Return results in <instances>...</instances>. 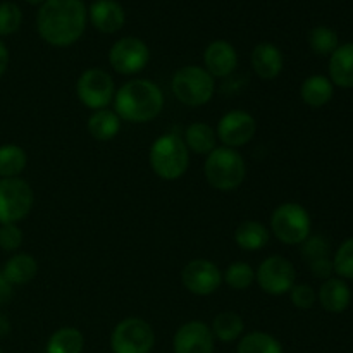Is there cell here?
<instances>
[{
	"mask_svg": "<svg viewBox=\"0 0 353 353\" xmlns=\"http://www.w3.org/2000/svg\"><path fill=\"white\" fill-rule=\"evenodd\" d=\"M88 10L83 0H45L37 16L40 37L54 47H69L85 33Z\"/></svg>",
	"mask_w": 353,
	"mask_h": 353,
	"instance_id": "1",
	"label": "cell"
},
{
	"mask_svg": "<svg viewBox=\"0 0 353 353\" xmlns=\"http://www.w3.org/2000/svg\"><path fill=\"white\" fill-rule=\"evenodd\" d=\"M333 269L341 279H353V238L338 247L333 259Z\"/></svg>",
	"mask_w": 353,
	"mask_h": 353,
	"instance_id": "31",
	"label": "cell"
},
{
	"mask_svg": "<svg viewBox=\"0 0 353 353\" xmlns=\"http://www.w3.org/2000/svg\"><path fill=\"white\" fill-rule=\"evenodd\" d=\"M312 221L303 205L285 202L274 209L271 216V231L281 243L302 245L310 236Z\"/></svg>",
	"mask_w": 353,
	"mask_h": 353,
	"instance_id": "6",
	"label": "cell"
},
{
	"mask_svg": "<svg viewBox=\"0 0 353 353\" xmlns=\"http://www.w3.org/2000/svg\"><path fill=\"white\" fill-rule=\"evenodd\" d=\"M76 93L81 100L83 105L88 109L100 110L107 109L116 95V86H114L112 76L100 68L86 69L76 83Z\"/></svg>",
	"mask_w": 353,
	"mask_h": 353,
	"instance_id": "9",
	"label": "cell"
},
{
	"mask_svg": "<svg viewBox=\"0 0 353 353\" xmlns=\"http://www.w3.org/2000/svg\"><path fill=\"white\" fill-rule=\"evenodd\" d=\"M12 299V285L6 279V276L0 272V307L6 305Z\"/></svg>",
	"mask_w": 353,
	"mask_h": 353,
	"instance_id": "37",
	"label": "cell"
},
{
	"mask_svg": "<svg viewBox=\"0 0 353 353\" xmlns=\"http://www.w3.org/2000/svg\"><path fill=\"white\" fill-rule=\"evenodd\" d=\"M0 353H2V348H0Z\"/></svg>",
	"mask_w": 353,
	"mask_h": 353,
	"instance_id": "41",
	"label": "cell"
},
{
	"mask_svg": "<svg viewBox=\"0 0 353 353\" xmlns=\"http://www.w3.org/2000/svg\"><path fill=\"white\" fill-rule=\"evenodd\" d=\"M164 95L150 79H131L114 95V112L128 123H148L162 112Z\"/></svg>",
	"mask_w": 353,
	"mask_h": 353,
	"instance_id": "2",
	"label": "cell"
},
{
	"mask_svg": "<svg viewBox=\"0 0 353 353\" xmlns=\"http://www.w3.org/2000/svg\"><path fill=\"white\" fill-rule=\"evenodd\" d=\"M203 64L212 78H226L236 69L238 54L230 41L216 40L203 52Z\"/></svg>",
	"mask_w": 353,
	"mask_h": 353,
	"instance_id": "15",
	"label": "cell"
},
{
	"mask_svg": "<svg viewBox=\"0 0 353 353\" xmlns=\"http://www.w3.org/2000/svg\"><path fill=\"white\" fill-rule=\"evenodd\" d=\"M121 130V117L114 110H93L88 117V133L99 141H109L117 137Z\"/></svg>",
	"mask_w": 353,
	"mask_h": 353,
	"instance_id": "23",
	"label": "cell"
},
{
	"mask_svg": "<svg viewBox=\"0 0 353 353\" xmlns=\"http://www.w3.org/2000/svg\"><path fill=\"white\" fill-rule=\"evenodd\" d=\"M269 240H271V233L259 221H243L234 231V241L241 250H262L269 243Z\"/></svg>",
	"mask_w": 353,
	"mask_h": 353,
	"instance_id": "21",
	"label": "cell"
},
{
	"mask_svg": "<svg viewBox=\"0 0 353 353\" xmlns=\"http://www.w3.org/2000/svg\"><path fill=\"white\" fill-rule=\"evenodd\" d=\"M33 190L24 179H0V223L17 224L33 207Z\"/></svg>",
	"mask_w": 353,
	"mask_h": 353,
	"instance_id": "8",
	"label": "cell"
},
{
	"mask_svg": "<svg viewBox=\"0 0 353 353\" xmlns=\"http://www.w3.org/2000/svg\"><path fill=\"white\" fill-rule=\"evenodd\" d=\"M333 93L334 85L331 83L330 78L323 74L309 76L300 86V97L312 109H319V107L326 105L333 99Z\"/></svg>",
	"mask_w": 353,
	"mask_h": 353,
	"instance_id": "20",
	"label": "cell"
},
{
	"mask_svg": "<svg viewBox=\"0 0 353 353\" xmlns=\"http://www.w3.org/2000/svg\"><path fill=\"white\" fill-rule=\"evenodd\" d=\"M236 353H285L278 338L262 331H252L238 340Z\"/></svg>",
	"mask_w": 353,
	"mask_h": 353,
	"instance_id": "27",
	"label": "cell"
},
{
	"mask_svg": "<svg viewBox=\"0 0 353 353\" xmlns=\"http://www.w3.org/2000/svg\"><path fill=\"white\" fill-rule=\"evenodd\" d=\"M210 331L221 343H233L243 336L245 323L236 312H221L214 317Z\"/></svg>",
	"mask_w": 353,
	"mask_h": 353,
	"instance_id": "25",
	"label": "cell"
},
{
	"mask_svg": "<svg viewBox=\"0 0 353 353\" xmlns=\"http://www.w3.org/2000/svg\"><path fill=\"white\" fill-rule=\"evenodd\" d=\"M185 143L193 154L209 155L216 148L217 134L207 123H192L185 131Z\"/></svg>",
	"mask_w": 353,
	"mask_h": 353,
	"instance_id": "24",
	"label": "cell"
},
{
	"mask_svg": "<svg viewBox=\"0 0 353 353\" xmlns=\"http://www.w3.org/2000/svg\"><path fill=\"white\" fill-rule=\"evenodd\" d=\"M90 21L102 33H117L124 26L126 14L116 0H95L88 10Z\"/></svg>",
	"mask_w": 353,
	"mask_h": 353,
	"instance_id": "16",
	"label": "cell"
},
{
	"mask_svg": "<svg viewBox=\"0 0 353 353\" xmlns=\"http://www.w3.org/2000/svg\"><path fill=\"white\" fill-rule=\"evenodd\" d=\"M155 347V333L147 321L128 317L116 324L110 334L112 353H150Z\"/></svg>",
	"mask_w": 353,
	"mask_h": 353,
	"instance_id": "7",
	"label": "cell"
},
{
	"mask_svg": "<svg viewBox=\"0 0 353 353\" xmlns=\"http://www.w3.org/2000/svg\"><path fill=\"white\" fill-rule=\"evenodd\" d=\"M207 183L219 192H233L240 188L247 176V165L238 150L230 147H216L203 164Z\"/></svg>",
	"mask_w": 353,
	"mask_h": 353,
	"instance_id": "3",
	"label": "cell"
},
{
	"mask_svg": "<svg viewBox=\"0 0 353 353\" xmlns=\"http://www.w3.org/2000/svg\"><path fill=\"white\" fill-rule=\"evenodd\" d=\"M216 338L210 326L202 321L185 323L172 338V352L174 353H214Z\"/></svg>",
	"mask_w": 353,
	"mask_h": 353,
	"instance_id": "14",
	"label": "cell"
},
{
	"mask_svg": "<svg viewBox=\"0 0 353 353\" xmlns=\"http://www.w3.org/2000/svg\"><path fill=\"white\" fill-rule=\"evenodd\" d=\"M330 79L340 88H353V43L340 45L330 55Z\"/></svg>",
	"mask_w": 353,
	"mask_h": 353,
	"instance_id": "19",
	"label": "cell"
},
{
	"mask_svg": "<svg viewBox=\"0 0 353 353\" xmlns=\"http://www.w3.org/2000/svg\"><path fill=\"white\" fill-rule=\"evenodd\" d=\"M28 164V155L19 145L0 147V178H17Z\"/></svg>",
	"mask_w": 353,
	"mask_h": 353,
	"instance_id": "28",
	"label": "cell"
},
{
	"mask_svg": "<svg viewBox=\"0 0 353 353\" xmlns=\"http://www.w3.org/2000/svg\"><path fill=\"white\" fill-rule=\"evenodd\" d=\"M257 131V123L254 116L247 110H231L224 114L217 123V138L224 143V147L238 148L247 145Z\"/></svg>",
	"mask_w": 353,
	"mask_h": 353,
	"instance_id": "13",
	"label": "cell"
},
{
	"mask_svg": "<svg viewBox=\"0 0 353 353\" xmlns=\"http://www.w3.org/2000/svg\"><path fill=\"white\" fill-rule=\"evenodd\" d=\"M9 333H10L9 319H7L6 316H2V314H0V338L7 336V334H9Z\"/></svg>",
	"mask_w": 353,
	"mask_h": 353,
	"instance_id": "39",
	"label": "cell"
},
{
	"mask_svg": "<svg viewBox=\"0 0 353 353\" xmlns=\"http://www.w3.org/2000/svg\"><path fill=\"white\" fill-rule=\"evenodd\" d=\"M223 281L226 283L230 288L238 290H247L254 285L255 281V271L247 264V262H234L230 268L226 269V272L223 274Z\"/></svg>",
	"mask_w": 353,
	"mask_h": 353,
	"instance_id": "29",
	"label": "cell"
},
{
	"mask_svg": "<svg viewBox=\"0 0 353 353\" xmlns=\"http://www.w3.org/2000/svg\"><path fill=\"white\" fill-rule=\"evenodd\" d=\"M7 65H9V50H7V47L3 45V41L0 40V76L6 72Z\"/></svg>",
	"mask_w": 353,
	"mask_h": 353,
	"instance_id": "38",
	"label": "cell"
},
{
	"mask_svg": "<svg viewBox=\"0 0 353 353\" xmlns=\"http://www.w3.org/2000/svg\"><path fill=\"white\" fill-rule=\"evenodd\" d=\"M150 61L147 43L137 37H124L110 47L109 62L119 74L131 76L141 72Z\"/></svg>",
	"mask_w": 353,
	"mask_h": 353,
	"instance_id": "11",
	"label": "cell"
},
{
	"mask_svg": "<svg viewBox=\"0 0 353 353\" xmlns=\"http://www.w3.org/2000/svg\"><path fill=\"white\" fill-rule=\"evenodd\" d=\"M181 281L183 286L193 295L207 296L219 290L223 283V272L212 261L195 259L185 265L181 272Z\"/></svg>",
	"mask_w": 353,
	"mask_h": 353,
	"instance_id": "12",
	"label": "cell"
},
{
	"mask_svg": "<svg viewBox=\"0 0 353 353\" xmlns=\"http://www.w3.org/2000/svg\"><path fill=\"white\" fill-rule=\"evenodd\" d=\"M290 299H292V303L296 307V309L307 310V309H312L314 303H316L317 300V295L310 285H305V283L296 285L295 283L293 288L290 290Z\"/></svg>",
	"mask_w": 353,
	"mask_h": 353,
	"instance_id": "34",
	"label": "cell"
},
{
	"mask_svg": "<svg viewBox=\"0 0 353 353\" xmlns=\"http://www.w3.org/2000/svg\"><path fill=\"white\" fill-rule=\"evenodd\" d=\"M23 23V12L14 2L0 3V37H7L19 30Z\"/></svg>",
	"mask_w": 353,
	"mask_h": 353,
	"instance_id": "32",
	"label": "cell"
},
{
	"mask_svg": "<svg viewBox=\"0 0 353 353\" xmlns=\"http://www.w3.org/2000/svg\"><path fill=\"white\" fill-rule=\"evenodd\" d=\"M285 59L281 50L269 41H262L252 52V68L262 79H276L283 71Z\"/></svg>",
	"mask_w": 353,
	"mask_h": 353,
	"instance_id": "17",
	"label": "cell"
},
{
	"mask_svg": "<svg viewBox=\"0 0 353 353\" xmlns=\"http://www.w3.org/2000/svg\"><path fill=\"white\" fill-rule=\"evenodd\" d=\"M24 2H28V3H33V6H38V3H43L45 0H24Z\"/></svg>",
	"mask_w": 353,
	"mask_h": 353,
	"instance_id": "40",
	"label": "cell"
},
{
	"mask_svg": "<svg viewBox=\"0 0 353 353\" xmlns=\"http://www.w3.org/2000/svg\"><path fill=\"white\" fill-rule=\"evenodd\" d=\"M255 279L262 292L274 296L285 295V293H290L296 281L295 265L281 255H272L262 261L255 272Z\"/></svg>",
	"mask_w": 353,
	"mask_h": 353,
	"instance_id": "10",
	"label": "cell"
},
{
	"mask_svg": "<svg viewBox=\"0 0 353 353\" xmlns=\"http://www.w3.org/2000/svg\"><path fill=\"white\" fill-rule=\"evenodd\" d=\"M309 268H310V271H312V274L316 276V278L324 279V281H326V279H330L331 276H333V272H334L333 261H331L330 257L319 259V261L310 262Z\"/></svg>",
	"mask_w": 353,
	"mask_h": 353,
	"instance_id": "36",
	"label": "cell"
},
{
	"mask_svg": "<svg viewBox=\"0 0 353 353\" xmlns=\"http://www.w3.org/2000/svg\"><path fill=\"white\" fill-rule=\"evenodd\" d=\"M85 336L76 327H61L47 341L45 353H83Z\"/></svg>",
	"mask_w": 353,
	"mask_h": 353,
	"instance_id": "26",
	"label": "cell"
},
{
	"mask_svg": "<svg viewBox=\"0 0 353 353\" xmlns=\"http://www.w3.org/2000/svg\"><path fill=\"white\" fill-rule=\"evenodd\" d=\"M300 252H302V257L307 262L319 261V259L330 257V241L326 240L321 234H310L302 245H300Z\"/></svg>",
	"mask_w": 353,
	"mask_h": 353,
	"instance_id": "33",
	"label": "cell"
},
{
	"mask_svg": "<svg viewBox=\"0 0 353 353\" xmlns=\"http://www.w3.org/2000/svg\"><path fill=\"white\" fill-rule=\"evenodd\" d=\"M23 245V231L17 224H2L0 228V248L6 252H16Z\"/></svg>",
	"mask_w": 353,
	"mask_h": 353,
	"instance_id": "35",
	"label": "cell"
},
{
	"mask_svg": "<svg viewBox=\"0 0 353 353\" xmlns=\"http://www.w3.org/2000/svg\"><path fill=\"white\" fill-rule=\"evenodd\" d=\"M172 93L188 107H200L210 102L216 92V81L200 65H185L172 76Z\"/></svg>",
	"mask_w": 353,
	"mask_h": 353,
	"instance_id": "5",
	"label": "cell"
},
{
	"mask_svg": "<svg viewBox=\"0 0 353 353\" xmlns=\"http://www.w3.org/2000/svg\"><path fill=\"white\" fill-rule=\"evenodd\" d=\"M319 302L330 314H341L348 309L352 302V292L345 279L330 278L323 283L319 290Z\"/></svg>",
	"mask_w": 353,
	"mask_h": 353,
	"instance_id": "18",
	"label": "cell"
},
{
	"mask_svg": "<svg viewBox=\"0 0 353 353\" xmlns=\"http://www.w3.org/2000/svg\"><path fill=\"white\" fill-rule=\"evenodd\" d=\"M148 161L159 178L165 181H176L188 171L190 150L181 137L168 133L159 137L152 143Z\"/></svg>",
	"mask_w": 353,
	"mask_h": 353,
	"instance_id": "4",
	"label": "cell"
},
{
	"mask_svg": "<svg viewBox=\"0 0 353 353\" xmlns=\"http://www.w3.org/2000/svg\"><path fill=\"white\" fill-rule=\"evenodd\" d=\"M38 272V262L30 254H16L3 265L2 274L10 285H26L34 279Z\"/></svg>",
	"mask_w": 353,
	"mask_h": 353,
	"instance_id": "22",
	"label": "cell"
},
{
	"mask_svg": "<svg viewBox=\"0 0 353 353\" xmlns=\"http://www.w3.org/2000/svg\"><path fill=\"white\" fill-rule=\"evenodd\" d=\"M309 45L317 55H331L340 47L336 31L327 26L314 28L309 33Z\"/></svg>",
	"mask_w": 353,
	"mask_h": 353,
	"instance_id": "30",
	"label": "cell"
}]
</instances>
